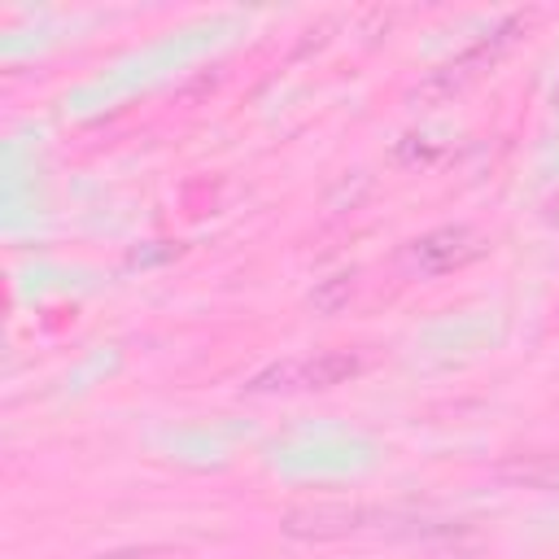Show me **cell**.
<instances>
[{
  "mask_svg": "<svg viewBox=\"0 0 559 559\" xmlns=\"http://www.w3.org/2000/svg\"><path fill=\"white\" fill-rule=\"evenodd\" d=\"M371 515L362 507H345V502H319V507H301L284 515V533L288 537H306V542H332V537H349L367 524Z\"/></svg>",
  "mask_w": 559,
  "mask_h": 559,
  "instance_id": "obj_3",
  "label": "cell"
},
{
  "mask_svg": "<svg viewBox=\"0 0 559 559\" xmlns=\"http://www.w3.org/2000/svg\"><path fill=\"white\" fill-rule=\"evenodd\" d=\"M96 559H179V555L162 550V546H127V550H109V555H96Z\"/></svg>",
  "mask_w": 559,
  "mask_h": 559,
  "instance_id": "obj_8",
  "label": "cell"
},
{
  "mask_svg": "<svg viewBox=\"0 0 559 559\" xmlns=\"http://www.w3.org/2000/svg\"><path fill=\"white\" fill-rule=\"evenodd\" d=\"M349 293H354V275H332V280H328L310 301H314L319 310H336L341 301H349Z\"/></svg>",
  "mask_w": 559,
  "mask_h": 559,
  "instance_id": "obj_7",
  "label": "cell"
},
{
  "mask_svg": "<svg viewBox=\"0 0 559 559\" xmlns=\"http://www.w3.org/2000/svg\"><path fill=\"white\" fill-rule=\"evenodd\" d=\"M358 371H362V358L358 354H349V349H323V354L297 362V389H336V384H345Z\"/></svg>",
  "mask_w": 559,
  "mask_h": 559,
  "instance_id": "obj_4",
  "label": "cell"
},
{
  "mask_svg": "<svg viewBox=\"0 0 559 559\" xmlns=\"http://www.w3.org/2000/svg\"><path fill=\"white\" fill-rule=\"evenodd\" d=\"M253 393H275V389H297V362H275L249 380Z\"/></svg>",
  "mask_w": 559,
  "mask_h": 559,
  "instance_id": "obj_6",
  "label": "cell"
},
{
  "mask_svg": "<svg viewBox=\"0 0 559 559\" xmlns=\"http://www.w3.org/2000/svg\"><path fill=\"white\" fill-rule=\"evenodd\" d=\"M515 31H524V17H507L489 39H480V44H472L467 52H459L454 61H445L441 70H432L424 83H419V100H450V96H459L463 87H472L485 70H493L498 66V57L515 44Z\"/></svg>",
  "mask_w": 559,
  "mask_h": 559,
  "instance_id": "obj_1",
  "label": "cell"
},
{
  "mask_svg": "<svg viewBox=\"0 0 559 559\" xmlns=\"http://www.w3.org/2000/svg\"><path fill=\"white\" fill-rule=\"evenodd\" d=\"M480 249H485L480 231H472V227H463V223H450V227H432L428 236H419V240L406 249V258H411V266H415L419 275H450V271L476 262Z\"/></svg>",
  "mask_w": 559,
  "mask_h": 559,
  "instance_id": "obj_2",
  "label": "cell"
},
{
  "mask_svg": "<svg viewBox=\"0 0 559 559\" xmlns=\"http://www.w3.org/2000/svg\"><path fill=\"white\" fill-rule=\"evenodd\" d=\"M502 476L533 485V489H559V454H533L524 463H502Z\"/></svg>",
  "mask_w": 559,
  "mask_h": 559,
  "instance_id": "obj_5",
  "label": "cell"
},
{
  "mask_svg": "<svg viewBox=\"0 0 559 559\" xmlns=\"http://www.w3.org/2000/svg\"><path fill=\"white\" fill-rule=\"evenodd\" d=\"M546 218H550V223H555V227H559V197H555V201H550V205H546Z\"/></svg>",
  "mask_w": 559,
  "mask_h": 559,
  "instance_id": "obj_9",
  "label": "cell"
}]
</instances>
